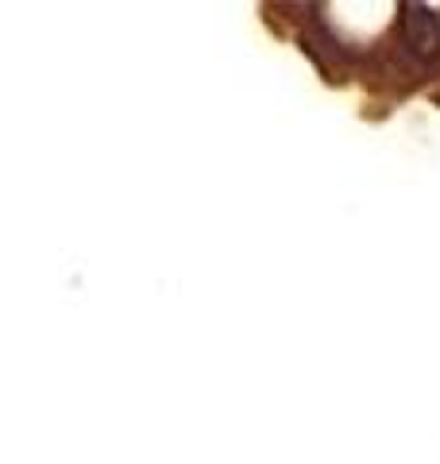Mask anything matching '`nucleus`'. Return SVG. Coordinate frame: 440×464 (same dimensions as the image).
<instances>
[{
	"label": "nucleus",
	"instance_id": "f257e3e1",
	"mask_svg": "<svg viewBox=\"0 0 440 464\" xmlns=\"http://www.w3.org/2000/svg\"><path fill=\"white\" fill-rule=\"evenodd\" d=\"M406 47L414 51L421 63L440 58V20L429 8H406Z\"/></svg>",
	"mask_w": 440,
	"mask_h": 464
}]
</instances>
